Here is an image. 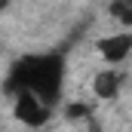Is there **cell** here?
<instances>
[{
    "instance_id": "5",
    "label": "cell",
    "mask_w": 132,
    "mask_h": 132,
    "mask_svg": "<svg viewBox=\"0 0 132 132\" xmlns=\"http://www.w3.org/2000/svg\"><path fill=\"white\" fill-rule=\"evenodd\" d=\"M108 19L120 28H132V0H108Z\"/></svg>"
},
{
    "instance_id": "6",
    "label": "cell",
    "mask_w": 132,
    "mask_h": 132,
    "mask_svg": "<svg viewBox=\"0 0 132 132\" xmlns=\"http://www.w3.org/2000/svg\"><path fill=\"white\" fill-rule=\"evenodd\" d=\"M68 120H80V117H89L92 114V108L86 104V101H74V104H68Z\"/></svg>"
},
{
    "instance_id": "1",
    "label": "cell",
    "mask_w": 132,
    "mask_h": 132,
    "mask_svg": "<svg viewBox=\"0 0 132 132\" xmlns=\"http://www.w3.org/2000/svg\"><path fill=\"white\" fill-rule=\"evenodd\" d=\"M68 83V55L65 49H46V52H25L19 55L6 77H3V92L12 95L19 89H31L52 108H59L65 98Z\"/></svg>"
},
{
    "instance_id": "7",
    "label": "cell",
    "mask_w": 132,
    "mask_h": 132,
    "mask_svg": "<svg viewBox=\"0 0 132 132\" xmlns=\"http://www.w3.org/2000/svg\"><path fill=\"white\" fill-rule=\"evenodd\" d=\"M9 6H12V0H0V12H6Z\"/></svg>"
},
{
    "instance_id": "2",
    "label": "cell",
    "mask_w": 132,
    "mask_h": 132,
    "mask_svg": "<svg viewBox=\"0 0 132 132\" xmlns=\"http://www.w3.org/2000/svg\"><path fill=\"white\" fill-rule=\"evenodd\" d=\"M12 98V117L22 123V126H31V129H43L49 120H52V104H46V101L40 98L37 92L31 89H19V92H12L9 95Z\"/></svg>"
},
{
    "instance_id": "4",
    "label": "cell",
    "mask_w": 132,
    "mask_h": 132,
    "mask_svg": "<svg viewBox=\"0 0 132 132\" xmlns=\"http://www.w3.org/2000/svg\"><path fill=\"white\" fill-rule=\"evenodd\" d=\"M123 86H126V71H120V65H104L89 83L95 101H117Z\"/></svg>"
},
{
    "instance_id": "3",
    "label": "cell",
    "mask_w": 132,
    "mask_h": 132,
    "mask_svg": "<svg viewBox=\"0 0 132 132\" xmlns=\"http://www.w3.org/2000/svg\"><path fill=\"white\" fill-rule=\"evenodd\" d=\"M95 52L104 65H123L132 55V28H120L95 40Z\"/></svg>"
}]
</instances>
